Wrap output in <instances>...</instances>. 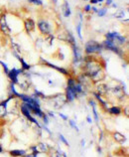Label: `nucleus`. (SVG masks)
I'll use <instances>...</instances> for the list:
<instances>
[{
  "label": "nucleus",
  "instance_id": "nucleus-1",
  "mask_svg": "<svg viewBox=\"0 0 129 157\" xmlns=\"http://www.w3.org/2000/svg\"><path fill=\"white\" fill-rule=\"evenodd\" d=\"M78 92H77V81L74 78H69L68 80V86H66V101L72 102L78 98Z\"/></svg>",
  "mask_w": 129,
  "mask_h": 157
},
{
  "label": "nucleus",
  "instance_id": "nucleus-19",
  "mask_svg": "<svg viewBox=\"0 0 129 157\" xmlns=\"http://www.w3.org/2000/svg\"><path fill=\"white\" fill-rule=\"evenodd\" d=\"M19 60H20V62H21V64H22V70H23V71H25V70H29V69H30V66L27 65V63H26V62H25L23 59H21V58H19Z\"/></svg>",
  "mask_w": 129,
  "mask_h": 157
},
{
  "label": "nucleus",
  "instance_id": "nucleus-11",
  "mask_svg": "<svg viewBox=\"0 0 129 157\" xmlns=\"http://www.w3.org/2000/svg\"><path fill=\"white\" fill-rule=\"evenodd\" d=\"M112 136H113V138H114L115 141L118 142V143H123L126 140L125 136H124L123 134H121V133H119V132H114Z\"/></svg>",
  "mask_w": 129,
  "mask_h": 157
},
{
  "label": "nucleus",
  "instance_id": "nucleus-2",
  "mask_svg": "<svg viewBox=\"0 0 129 157\" xmlns=\"http://www.w3.org/2000/svg\"><path fill=\"white\" fill-rule=\"evenodd\" d=\"M102 45L97 43V41L90 40L85 44V53L86 54H94V53H101L102 50Z\"/></svg>",
  "mask_w": 129,
  "mask_h": 157
},
{
  "label": "nucleus",
  "instance_id": "nucleus-32",
  "mask_svg": "<svg viewBox=\"0 0 129 157\" xmlns=\"http://www.w3.org/2000/svg\"><path fill=\"white\" fill-rule=\"evenodd\" d=\"M90 2L91 3H97L98 1H97V0H90Z\"/></svg>",
  "mask_w": 129,
  "mask_h": 157
},
{
  "label": "nucleus",
  "instance_id": "nucleus-35",
  "mask_svg": "<svg viewBox=\"0 0 129 157\" xmlns=\"http://www.w3.org/2000/svg\"><path fill=\"white\" fill-rule=\"evenodd\" d=\"M3 151V149H2V147H1V145H0V153H1V152Z\"/></svg>",
  "mask_w": 129,
  "mask_h": 157
},
{
  "label": "nucleus",
  "instance_id": "nucleus-26",
  "mask_svg": "<svg viewBox=\"0 0 129 157\" xmlns=\"http://www.w3.org/2000/svg\"><path fill=\"white\" fill-rule=\"evenodd\" d=\"M42 118H43V122L45 123L46 125H47L48 123H49V119H48V117H47V115H46V114H44V117H43Z\"/></svg>",
  "mask_w": 129,
  "mask_h": 157
},
{
  "label": "nucleus",
  "instance_id": "nucleus-24",
  "mask_svg": "<svg viewBox=\"0 0 129 157\" xmlns=\"http://www.w3.org/2000/svg\"><path fill=\"white\" fill-rule=\"evenodd\" d=\"M59 138L62 140V141H63L64 142V144H65V145H66V146H69V142H68V140H66L65 137H64V135L63 134H60L59 135Z\"/></svg>",
  "mask_w": 129,
  "mask_h": 157
},
{
  "label": "nucleus",
  "instance_id": "nucleus-3",
  "mask_svg": "<svg viewBox=\"0 0 129 157\" xmlns=\"http://www.w3.org/2000/svg\"><path fill=\"white\" fill-rule=\"evenodd\" d=\"M106 40L110 41V42L116 44H119V45H122L126 42V39L124 38L123 36L119 35V33L117 32H109L106 34Z\"/></svg>",
  "mask_w": 129,
  "mask_h": 157
},
{
  "label": "nucleus",
  "instance_id": "nucleus-23",
  "mask_svg": "<svg viewBox=\"0 0 129 157\" xmlns=\"http://www.w3.org/2000/svg\"><path fill=\"white\" fill-rule=\"evenodd\" d=\"M69 123H70V126H72L74 129H76L77 131H78V126H77L76 122H74V121H72V119H70V121H69Z\"/></svg>",
  "mask_w": 129,
  "mask_h": 157
},
{
  "label": "nucleus",
  "instance_id": "nucleus-27",
  "mask_svg": "<svg viewBox=\"0 0 129 157\" xmlns=\"http://www.w3.org/2000/svg\"><path fill=\"white\" fill-rule=\"evenodd\" d=\"M93 114H94L95 121H98V115H97V109H95V106H93Z\"/></svg>",
  "mask_w": 129,
  "mask_h": 157
},
{
  "label": "nucleus",
  "instance_id": "nucleus-31",
  "mask_svg": "<svg viewBox=\"0 0 129 157\" xmlns=\"http://www.w3.org/2000/svg\"><path fill=\"white\" fill-rule=\"evenodd\" d=\"M111 3H112V0H106V4H107V5H110Z\"/></svg>",
  "mask_w": 129,
  "mask_h": 157
},
{
  "label": "nucleus",
  "instance_id": "nucleus-17",
  "mask_svg": "<svg viewBox=\"0 0 129 157\" xmlns=\"http://www.w3.org/2000/svg\"><path fill=\"white\" fill-rule=\"evenodd\" d=\"M64 15L66 16V17H69V16L70 15V9L69 7L68 2H66L65 5H64Z\"/></svg>",
  "mask_w": 129,
  "mask_h": 157
},
{
  "label": "nucleus",
  "instance_id": "nucleus-16",
  "mask_svg": "<svg viewBox=\"0 0 129 157\" xmlns=\"http://www.w3.org/2000/svg\"><path fill=\"white\" fill-rule=\"evenodd\" d=\"M65 153H63V152H61L59 150H56V149H51L49 151V155L50 157H62L64 156Z\"/></svg>",
  "mask_w": 129,
  "mask_h": 157
},
{
  "label": "nucleus",
  "instance_id": "nucleus-5",
  "mask_svg": "<svg viewBox=\"0 0 129 157\" xmlns=\"http://www.w3.org/2000/svg\"><path fill=\"white\" fill-rule=\"evenodd\" d=\"M21 73H23V70L22 69H12L11 71L8 72V77L11 80V82L14 84H18V76L20 75Z\"/></svg>",
  "mask_w": 129,
  "mask_h": 157
},
{
  "label": "nucleus",
  "instance_id": "nucleus-20",
  "mask_svg": "<svg viewBox=\"0 0 129 157\" xmlns=\"http://www.w3.org/2000/svg\"><path fill=\"white\" fill-rule=\"evenodd\" d=\"M106 11H107L106 8H102V9H101L99 11H97V15L99 16V17H102V16H104V15H105Z\"/></svg>",
  "mask_w": 129,
  "mask_h": 157
},
{
  "label": "nucleus",
  "instance_id": "nucleus-6",
  "mask_svg": "<svg viewBox=\"0 0 129 157\" xmlns=\"http://www.w3.org/2000/svg\"><path fill=\"white\" fill-rule=\"evenodd\" d=\"M102 47L107 49V50H110L112 52L118 54V55H121V54H122L121 50H120V49L118 48V46H116L114 43H112V42H110V41H108V40H106V41H104V42H103Z\"/></svg>",
  "mask_w": 129,
  "mask_h": 157
},
{
  "label": "nucleus",
  "instance_id": "nucleus-21",
  "mask_svg": "<svg viewBox=\"0 0 129 157\" xmlns=\"http://www.w3.org/2000/svg\"><path fill=\"white\" fill-rule=\"evenodd\" d=\"M28 1L33 3V4H35V5H42L43 4L42 0H28Z\"/></svg>",
  "mask_w": 129,
  "mask_h": 157
},
{
  "label": "nucleus",
  "instance_id": "nucleus-15",
  "mask_svg": "<svg viewBox=\"0 0 129 157\" xmlns=\"http://www.w3.org/2000/svg\"><path fill=\"white\" fill-rule=\"evenodd\" d=\"M108 113L114 115H119L121 113V109L119 106H112V107H108Z\"/></svg>",
  "mask_w": 129,
  "mask_h": 157
},
{
  "label": "nucleus",
  "instance_id": "nucleus-25",
  "mask_svg": "<svg viewBox=\"0 0 129 157\" xmlns=\"http://www.w3.org/2000/svg\"><path fill=\"white\" fill-rule=\"evenodd\" d=\"M115 17H117V18H119V17H123L124 16V11L122 10V11H120V12H118V13H115Z\"/></svg>",
  "mask_w": 129,
  "mask_h": 157
},
{
  "label": "nucleus",
  "instance_id": "nucleus-18",
  "mask_svg": "<svg viewBox=\"0 0 129 157\" xmlns=\"http://www.w3.org/2000/svg\"><path fill=\"white\" fill-rule=\"evenodd\" d=\"M45 63L47 64L48 66H50V67H52V68H54V69H56V70H58V71H60V72H62L63 74H65V75H66L68 74V72L66 71L65 69H62V68H59V67H57V66H54V65H52V64H50V63H48L47 61H45Z\"/></svg>",
  "mask_w": 129,
  "mask_h": 157
},
{
  "label": "nucleus",
  "instance_id": "nucleus-9",
  "mask_svg": "<svg viewBox=\"0 0 129 157\" xmlns=\"http://www.w3.org/2000/svg\"><path fill=\"white\" fill-rule=\"evenodd\" d=\"M97 94L99 96H104L108 92V86L104 84H99L97 86Z\"/></svg>",
  "mask_w": 129,
  "mask_h": 157
},
{
  "label": "nucleus",
  "instance_id": "nucleus-33",
  "mask_svg": "<svg viewBox=\"0 0 129 157\" xmlns=\"http://www.w3.org/2000/svg\"><path fill=\"white\" fill-rule=\"evenodd\" d=\"M49 115H50V117H55V115H54V113H49Z\"/></svg>",
  "mask_w": 129,
  "mask_h": 157
},
{
  "label": "nucleus",
  "instance_id": "nucleus-10",
  "mask_svg": "<svg viewBox=\"0 0 129 157\" xmlns=\"http://www.w3.org/2000/svg\"><path fill=\"white\" fill-rule=\"evenodd\" d=\"M113 94H115V97H117L119 100L120 98H124V89L121 88V86H116L113 88Z\"/></svg>",
  "mask_w": 129,
  "mask_h": 157
},
{
  "label": "nucleus",
  "instance_id": "nucleus-4",
  "mask_svg": "<svg viewBox=\"0 0 129 157\" xmlns=\"http://www.w3.org/2000/svg\"><path fill=\"white\" fill-rule=\"evenodd\" d=\"M38 27L40 29V31L45 35H49L51 34L52 32V27L50 25V23L45 21V20H40L38 22Z\"/></svg>",
  "mask_w": 129,
  "mask_h": 157
},
{
  "label": "nucleus",
  "instance_id": "nucleus-28",
  "mask_svg": "<svg viewBox=\"0 0 129 157\" xmlns=\"http://www.w3.org/2000/svg\"><path fill=\"white\" fill-rule=\"evenodd\" d=\"M59 115H60V117H62V118H63L64 119V121H68V117H66V115H65V114H63V113H59Z\"/></svg>",
  "mask_w": 129,
  "mask_h": 157
},
{
  "label": "nucleus",
  "instance_id": "nucleus-13",
  "mask_svg": "<svg viewBox=\"0 0 129 157\" xmlns=\"http://www.w3.org/2000/svg\"><path fill=\"white\" fill-rule=\"evenodd\" d=\"M36 148H37V151L38 152H48L50 150L49 146L46 143H43V142L38 143V145H36Z\"/></svg>",
  "mask_w": 129,
  "mask_h": 157
},
{
  "label": "nucleus",
  "instance_id": "nucleus-22",
  "mask_svg": "<svg viewBox=\"0 0 129 157\" xmlns=\"http://www.w3.org/2000/svg\"><path fill=\"white\" fill-rule=\"evenodd\" d=\"M77 30H78V37H80L81 39H82V23H80L77 27Z\"/></svg>",
  "mask_w": 129,
  "mask_h": 157
},
{
  "label": "nucleus",
  "instance_id": "nucleus-12",
  "mask_svg": "<svg viewBox=\"0 0 129 157\" xmlns=\"http://www.w3.org/2000/svg\"><path fill=\"white\" fill-rule=\"evenodd\" d=\"M10 155L13 157H21V156H26V151L22 149H15L10 151Z\"/></svg>",
  "mask_w": 129,
  "mask_h": 157
},
{
  "label": "nucleus",
  "instance_id": "nucleus-14",
  "mask_svg": "<svg viewBox=\"0 0 129 157\" xmlns=\"http://www.w3.org/2000/svg\"><path fill=\"white\" fill-rule=\"evenodd\" d=\"M25 28H26V30L28 32L34 30V28H35V22L33 21L32 19L26 20V21H25Z\"/></svg>",
  "mask_w": 129,
  "mask_h": 157
},
{
  "label": "nucleus",
  "instance_id": "nucleus-29",
  "mask_svg": "<svg viewBox=\"0 0 129 157\" xmlns=\"http://www.w3.org/2000/svg\"><path fill=\"white\" fill-rule=\"evenodd\" d=\"M90 10V5H86L85 7V11H89Z\"/></svg>",
  "mask_w": 129,
  "mask_h": 157
},
{
  "label": "nucleus",
  "instance_id": "nucleus-8",
  "mask_svg": "<svg viewBox=\"0 0 129 157\" xmlns=\"http://www.w3.org/2000/svg\"><path fill=\"white\" fill-rule=\"evenodd\" d=\"M11 98H12V97L7 98L5 101H3L0 104V117H4L6 115V113H7V104Z\"/></svg>",
  "mask_w": 129,
  "mask_h": 157
},
{
  "label": "nucleus",
  "instance_id": "nucleus-7",
  "mask_svg": "<svg viewBox=\"0 0 129 157\" xmlns=\"http://www.w3.org/2000/svg\"><path fill=\"white\" fill-rule=\"evenodd\" d=\"M0 29H1V31L4 33V34H10L11 33V30L10 28L8 27V24L6 22V17L5 16H2L1 19H0Z\"/></svg>",
  "mask_w": 129,
  "mask_h": 157
},
{
  "label": "nucleus",
  "instance_id": "nucleus-30",
  "mask_svg": "<svg viewBox=\"0 0 129 157\" xmlns=\"http://www.w3.org/2000/svg\"><path fill=\"white\" fill-rule=\"evenodd\" d=\"M86 121L89 122V123H91V118H90V117H87V118H86Z\"/></svg>",
  "mask_w": 129,
  "mask_h": 157
},
{
  "label": "nucleus",
  "instance_id": "nucleus-34",
  "mask_svg": "<svg viewBox=\"0 0 129 157\" xmlns=\"http://www.w3.org/2000/svg\"><path fill=\"white\" fill-rule=\"evenodd\" d=\"M93 10L94 12H97V9L95 7H93Z\"/></svg>",
  "mask_w": 129,
  "mask_h": 157
}]
</instances>
